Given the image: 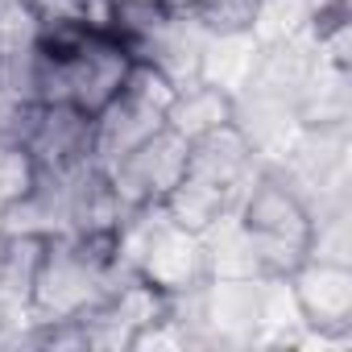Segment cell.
Returning a JSON list of instances; mask_svg holds the SVG:
<instances>
[{
    "mask_svg": "<svg viewBox=\"0 0 352 352\" xmlns=\"http://www.w3.org/2000/svg\"><path fill=\"white\" fill-rule=\"evenodd\" d=\"M315 204L282 166H261L232 208V228L261 282H286L315 253Z\"/></svg>",
    "mask_w": 352,
    "mask_h": 352,
    "instance_id": "6da1fadb",
    "label": "cell"
},
{
    "mask_svg": "<svg viewBox=\"0 0 352 352\" xmlns=\"http://www.w3.org/2000/svg\"><path fill=\"white\" fill-rule=\"evenodd\" d=\"M120 261L137 282L162 294H191L212 282L204 236L170 224L162 208L133 212L120 224Z\"/></svg>",
    "mask_w": 352,
    "mask_h": 352,
    "instance_id": "7a4b0ae2",
    "label": "cell"
},
{
    "mask_svg": "<svg viewBox=\"0 0 352 352\" xmlns=\"http://www.w3.org/2000/svg\"><path fill=\"white\" fill-rule=\"evenodd\" d=\"M174 87L153 63H133L120 96L91 116V162L104 170L112 166L120 153H129L133 145H141L145 137H153L157 129H166L170 104H174Z\"/></svg>",
    "mask_w": 352,
    "mask_h": 352,
    "instance_id": "3957f363",
    "label": "cell"
},
{
    "mask_svg": "<svg viewBox=\"0 0 352 352\" xmlns=\"http://www.w3.org/2000/svg\"><path fill=\"white\" fill-rule=\"evenodd\" d=\"M187 149H191V141L179 129L166 124L153 137H145L141 145H133L129 153H120L112 166H104V179H108L112 195L120 199V208L129 216L162 208V199L187 174Z\"/></svg>",
    "mask_w": 352,
    "mask_h": 352,
    "instance_id": "277c9868",
    "label": "cell"
},
{
    "mask_svg": "<svg viewBox=\"0 0 352 352\" xmlns=\"http://www.w3.org/2000/svg\"><path fill=\"white\" fill-rule=\"evenodd\" d=\"M282 286H286L294 319L311 336L327 344L352 340V265L348 261L311 253Z\"/></svg>",
    "mask_w": 352,
    "mask_h": 352,
    "instance_id": "5b68a950",
    "label": "cell"
},
{
    "mask_svg": "<svg viewBox=\"0 0 352 352\" xmlns=\"http://www.w3.org/2000/svg\"><path fill=\"white\" fill-rule=\"evenodd\" d=\"M261 166H265L261 149L249 141V133L236 120H224V124L191 137V149H187V174L232 191L236 199H241V191L249 187V179Z\"/></svg>",
    "mask_w": 352,
    "mask_h": 352,
    "instance_id": "8992f818",
    "label": "cell"
},
{
    "mask_svg": "<svg viewBox=\"0 0 352 352\" xmlns=\"http://www.w3.org/2000/svg\"><path fill=\"white\" fill-rule=\"evenodd\" d=\"M21 153L30 157L34 174H71L91 166V116L63 104H42Z\"/></svg>",
    "mask_w": 352,
    "mask_h": 352,
    "instance_id": "52a82bcc",
    "label": "cell"
},
{
    "mask_svg": "<svg viewBox=\"0 0 352 352\" xmlns=\"http://www.w3.org/2000/svg\"><path fill=\"white\" fill-rule=\"evenodd\" d=\"M157 5L212 42H245L261 17V0H157Z\"/></svg>",
    "mask_w": 352,
    "mask_h": 352,
    "instance_id": "ba28073f",
    "label": "cell"
},
{
    "mask_svg": "<svg viewBox=\"0 0 352 352\" xmlns=\"http://www.w3.org/2000/svg\"><path fill=\"white\" fill-rule=\"evenodd\" d=\"M236 208V195L216 187V183H204L195 174H183L179 187H174L166 199H162V212L170 224H179L195 236H208L212 228H220Z\"/></svg>",
    "mask_w": 352,
    "mask_h": 352,
    "instance_id": "9c48e42d",
    "label": "cell"
},
{
    "mask_svg": "<svg viewBox=\"0 0 352 352\" xmlns=\"http://www.w3.org/2000/svg\"><path fill=\"white\" fill-rule=\"evenodd\" d=\"M224 120H236V91H228L216 79H195V83L179 87L174 104H170V116H166V124L179 129L187 141L224 124Z\"/></svg>",
    "mask_w": 352,
    "mask_h": 352,
    "instance_id": "30bf717a",
    "label": "cell"
},
{
    "mask_svg": "<svg viewBox=\"0 0 352 352\" xmlns=\"http://www.w3.org/2000/svg\"><path fill=\"white\" fill-rule=\"evenodd\" d=\"M42 30V5L38 0H0V63L30 54Z\"/></svg>",
    "mask_w": 352,
    "mask_h": 352,
    "instance_id": "8fae6325",
    "label": "cell"
}]
</instances>
